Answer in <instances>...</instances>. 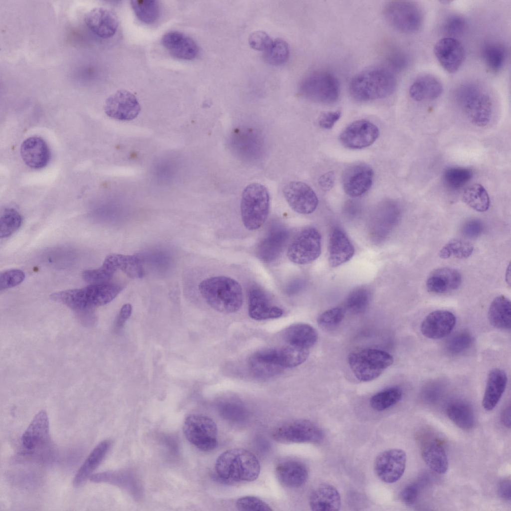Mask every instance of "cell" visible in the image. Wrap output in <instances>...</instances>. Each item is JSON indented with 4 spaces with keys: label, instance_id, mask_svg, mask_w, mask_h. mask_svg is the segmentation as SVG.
I'll return each instance as SVG.
<instances>
[{
    "label": "cell",
    "instance_id": "c3c4849f",
    "mask_svg": "<svg viewBox=\"0 0 511 511\" xmlns=\"http://www.w3.org/2000/svg\"><path fill=\"white\" fill-rule=\"evenodd\" d=\"M370 294L367 289L358 287L354 289L345 300V307L350 312L358 314L364 312L368 307Z\"/></svg>",
    "mask_w": 511,
    "mask_h": 511
},
{
    "label": "cell",
    "instance_id": "db71d44e",
    "mask_svg": "<svg viewBox=\"0 0 511 511\" xmlns=\"http://www.w3.org/2000/svg\"><path fill=\"white\" fill-rule=\"evenodd\" d=\"M236 506L240 511H272L271 507L265 502L254 496H245L239 498Z\"/></svg>",
    "mask_w": 511,
    "mask_h": 511
},
{
    "label": "cell",
    "instance_id": "681fc988",
    "mask_svg": "<svg viewBox=\"0 0 511 511\" xmlns=\"http://www.w3.org/2000/svg\"><path fill=\"white\" fill-rule=\"evenodd\" d=\"M142 259L137 255L118 254L119 270L133 278L142 277L144 275Z\"/></svg>",
    "mask_w": 511,
    "mask_h": 511
},
{
    "label": "cell",
    "instance_id": "8fae6325",
    "mask_svg": "<svg viewBox=\"0 0 511 511\" xmlns=\"http://www.w3.org/2000/svg\"><path fill=\"white\" fill-rule=\"evenodd\" d=\"M321 236L312 227L300 230L290 243L287 256L292 262L300 265L310 263L321 254Z\"/></svg>",
    "mask_w": 511,
    "mask_h": 511
},
{
    "label": "cell",
    "instance_id": "7dc6e473",
    "mask_svg": "<svg viewBox=\"0 0 511 511\" xmlns=\"http://www.w3.org/2000/svg\"><path fill=\"white\" fill-rule=\"evenodd\" d=\"M472 176L473 172L470 169L459 167H449L443 174L445 183L450 188L455 189L466 185Z\"/></svg>",
    "mask_w": 511,
    "mask_h": 511
},
{
    "label": "cell",
    "instance_id": "1f68e13d",
    "mask_svg": "<svg viewBox=\"0 0 511 511\" xmlns=\"http://www.w3.org/2000/svg\"><path fill=\"white\" fill-rule=\"evenodd\" d=\"M443 87L441 81L431 74L418 77L411 85L409 95L415 101L434 100L442 93Z\"/></svg>",
    "mask_w": 511,
    "mask_h": 511
},
{
    "label": "cell",
    "instance_id": "4316f807",
    "mask_svg": "<svg viewBox=\"0 0 511 511\" xmlns=\"http://www.w3.org/2000/svg\"><path fill=\"white\" fill-rule=\"evenodd\" d=\"M328 252L329 263L335 267L350 260L354 255L355 250L345 233L335 228L330 234Z\"/></svg>",
    "mask_w": 511,
    "mask_h": 511
},
{
    "label": "cell",
    "instance_id": "603a6c76",
    "mask_svg": "<svg viewBox=\"0 0 511 511\" xmlns=\"http://www.w3.org/2000/svg\"><path fill=\"white\" fill-rule=\"evenodd\" d=\"M248 312L256 320L280 317L283 310L271 303L264 292L258 287H251L248 293Z\"/></svg>",
    "mask_w": 511,
    "mask_h": 511
},
{
    "label": "cell",
    "instance_id": "b9f144b4",
    "mask_svg": "<svg viewBox=\"0 0 511 511\" xmlns=\"http://www.w3.org/2000/svg\"><path fill=\"white\" fill-rule=\"evenodd\" d=\"M130 2L135 14L142 22L151 24L158 19L160 9L157 1L133 0Z\"/></svg>",
    "mask_w": 511,
    "mask_h": 511
},
{
    "label": "cell",
    "instance_id": "f907efd6",
    "mask_svg": "<svg viewBox=\"0 0 511 511\" xmlns=\"http://www.w3.org/2000/svg\"><path fill=\"white\" fill-rule=\"evenodd\" d=\"M473 342V337L469 332L461 331L456 333L448 340L446 345V349L452 354H460L470 349Z\"/></svg>",
    "mask_w": 511,
    "mask_h": 511
},
{
    "label": "cell",
    "instance_id": "484cf974",
    "mask_svg": "<svg viewBox=\"0 0 511 511\" xmlns=\"http://www.w3.org/2000/svg\"><path fill=\"white\" fill-rule=\"evenodd\" d=\"M20 152L24 163L33 169L44 167L50 159L48 146L39 137L32 136L26 139L21 145Z\"/></svg>",
    "mask_w": 511,
    "mask_h": 511
},
{
    "label": "cell",
    "instance_id": "4fadbf2b",
    "mask_svg": "<svg viewBox=\"0 0 511 511\" xmlns=\"http://www.w3.org/2000/svg\"><path fill=\"white\" fill-rule=\"evenodd\" d=\"M272 438L281 443H317L323 437L321 429L312 422L299 419L288 422L277 427Z\"/></svg>",
    "mask_w": 511,
    "mask_h": 511
},
{
    "label": "cell",
    "instance_id": "cb8c5ba5",
    "mask_svg": "<svg viewBox=\"0 0 511 511\" xmlns=\"http://www.w3.org/2000/svg\"><path fill=\"white\" fill-rule=\"evenodd\" d=\"M420 450L424 462L432 471L441 475L447 472L448 457L444 444L440 439L428 437L423 440Z\"/></svg>",
    "mask_w": 511,
    "mask_h": 511
},
{
    "label": "cell",
    "instance_id": "4dcf8cb0",
    "mask_svg": "<svg viewBox=\"0 0 511 511\" xmlns=\"http://www.w3.org/2000/svg\"><path fill=\"white\" fill-rule=\"evenodd\" d=\"M310 509L314 511H335L339 510L341 498L337 490L328 484L317 486L310 494Z\"/></svg>",
    "mask_w": 511,
    "mask_h": 511
},
{
    "label": "cell",
    "instance_id": "5bb4252c",
    "mask_svg": "<svg viewBox=\"0 0 511 511\" xmlns=\"http://www.w3.org/2000/svg\"><path fill=\"white\" fill-rule=\"evenodd\" d=\"M405 452L392 449L381 453L374 463L375 472L378 478L386 483H393L403 475L406 465Z\"/></svg>",
    "mask_w": 511,
    "mask_h": 511
},
{
    "label": "cell",
    "instance_id": "94428289",
    "mask_svg": "<svg viewBox=\"0 0 511 511\" xmlns=\"http://www.w3.org/2000/svg\"><path fill=\"white\" fill-rule=\"evenodd\" d=\"M419 487L416 484H412L407 486L401 492V499L408 506L414 504L418 497Z\"/></svg>",
    "mask_w": 511,
    "mask_h": 511
},
{
    "label": "cell",
    "instance_id": "ee69618b",
    "mask_svg": "<svg viewBox=\"0 0 511 511\" xmlns=\"http://www.w3.org/2000/svg\"><path fill=\"white\" fill-rule=\"evenodd\" d=\"M22 218L15 209L6 208L1 213L0 218V235L1 238H7L20 227Z\"/></svg>",
    "mask_w": 511,
    "mask_h": 511
},
{
    "label": "cell",
    "instance_id": "30bf717a",
    "mask_svg": "<svg viewBox=\"0 0 511 511\" xmlns=\"http://www.w3.org/2000/svg\"><path fill=\"white\" fill-rule=\"evenodd\" d=\"M386 22L397 30L411 33L419 30L423 22V13L416 2L408 0H393L383 8Z\"/></svg>",
    "mask_w": 511,
    "mask_h": 511
},
{
    "label": "cell",
    "instance_id": "9c48e42d",
    "mask_svg": "<svg viewBox=\"0 0 511 511\" xmlns=\"http://www.w3.org/2000/svg\"><path fill=\"white\" fill-rule=\"evenodd\" d=\"M22 453L44 460L50 453L51 440L49 423L46 412L41 410L32 419L21 439Z\"/></svg>",
    "mask_w": 511,
    "mask_h": 511
},
{
    "label": "cell",
    "instance_id": "2e32d148",
    "mask_svg": "<svg viewBox=\"0 0 511 511\" xmlns=\"http://www.w3.org/2000/svg\"><path fill=\"white\" fill-rule=\"evenodd\" d=\"M104 109L110 117L121 120L130 121L140 113L141 106L136 96L126 90H119L106 100Z\"/></svg>",
    "mask_w": 511,
    "mask_h": 511
},
{
    "label": "cell",
    "instance_id": "6125c7cd",
    "mask_svg": "<svg viewBox=\"0 0 511 511\" xmlns=\"http://www.w3.org/2000/svg\"><path fill=\"white\" fill-rule=\"evenodd\" d=\"M341 116L339 111H329L322 113L318 120V125L322 128H332Z\"/></svg>",
    "mask_w": 511,
    "mask_h": 511
},
{
    "label": "cell",
    "instance_id": "e7e4bbea",
    "mask_svg": "<svg viewBox=\"0 0 511 511\" xmlns=\"http://www.w3.org/2000/svg\"><path fill=\"white\" fill-rule=\"evenodd\" d=\"M335 179L334 174L332 171L323 174L318 179L320 188L324 191L330 190L334 185Z\"/></svg>",
    "mask_w": 511,
    "mask_h": 511
},
{
    "label": "cell",
    "instance_id": "ac0fdd59",
    "mask_svg": "<svg viewBox=\"0 0 511 511\" xmlns=\"http://www.w3.org/2000/svg\"><path fill=\"white\" fill-rule=\"evenodd\" d=\"M373 175L372 169L364 163L348 167L342 175V185L345 192L352 197L364 195L372 186Z\"/></svg>",
    "mask_w": 511,
    "mask_h": 511
},
{
    "label": "cell",
    "instance_id": "e0dca14e",
    "mask_svg": "<svg viewBox=\"0 0 511 511\" xmlns=\"http://www.w3.org/2000/svg\"><path fill=\"white\" fill-rule=\"evenodd\" d=\"M284 197L290 208L301 214L313 213L318 204V198L312 188L300 181L287 184L283 190Z\"/></svg>",
    "mask_w": 511,
    "mask_h": 511
},
{
    "label": "cell",
    "instance_id": "d590c367",
    "mask_svg": "<svg viewBox=\"0 0 511 511\" xmlns=\"http://www.w3.org/2000/svg\"><path fill=\"white\" fill-rule=\"evenodd\" d=\"M449 419L458 427L464 429H471L475 424L474 411L468 403L456 401L449 404L446 408Z\"/></svg>",
    "mask_w": 511,
    "mask_h": 511
},
{
    "label": "cell",
    "instance_id": "e575fe53",
    "mask_svg": "<svg viewBox=\"0 0 511 511\" xmlns=\"http://www.w3.org/2000/svg\"><path fill=\"white\" fill-rule=\"evenodd\" d=\"M488 318L494 327L510 329L511 325V304L510 300L504 295L495 298L491 303L488 311Z\"/></svg>",
    "mask_w": 511,
    "mask_h": 511
},
{
    "label": "cell",
    "instance_id": "6da1fadb",
    "mask_svg": "<svg viewBox=\"0 0 511 511\" xmlns=\"http://www.w3.org/2000/svg\"><path fill=\"white\" fill-rule=\"evenodd\" d=\"M122 290L121 285L107 282L60 291L51 294L50 297L70 308L81 322L88 325L95 321V308L111 302Z\"/></svg>",
    "mask_w": 511,
    "mask_h": 511
},
{
    "label": "cell",
    "instance_id": "816d5d0a",
    "mask_svg": "<svg viewBox=\"0 0 511 511\" xmlns=\"http://www.w3.org/2000/svg\"><path fill=\"white\" fill-rule=\"evenodd\" d=\"M219 411L224 418L235 422L243 421L247 415L243 405L233 400L222 402L219 405Z\"/></svg>",
    "mask_w": 511,
    "mask_h": 511
},
{
    "label": "cell",
    "instance_id": "bcb514c9",
    "mask_svg": "<svg viewBox=\"0 0 511 511\" xmlns=\"http://www.w3.org/2000/svg\"><path fill=\"white\" fill-rule=\"evenodd\" d=\"M289 48L287 42L281 39L272 40L270 45L264 52L265 61L272 65H279L288 59Z\"/></svg>",
    "mask_w": 511,
    "mask_h": 511
},
{
    "label": "cell",
    "instance_id": "5b68a950",
    "mask_svg": "<svg viewBox=\"0 0 511 511\" xmlns=\"http://www.w3.org/2000/svg\"><path fill=\"white\" fill-rule=\"evenodd\" d=\"M455 98L463 113L474 125L484 127L489 123L493 112L492 101L479 86L474 83L461 85L455 91Z\"/></svg>",
    "mask_w": 511,
    "mask_h": 511
},
{
    "label": "cell",
    "instance_id": "83f0119b",
    "mask_svg": "<svg viewBox=\"0 0 511 511\" xmlns=\"http://www.w3.org/2000/svg\"><path fill=\"white\" fill-rule=\"evenodd\" d=\"M276 476L280 483L289 488H299L306 482L308 473L305 465L299 461L287 459L275 468Z\"/></svg>",
    "mask_w": 511,
    "mask_h": 511
},
{
    "label": "cell",
    "instance_id": "03108f58",
    "mask_svg": "<svg viewBox=\"0 0 511 511\" xmlns=\"http://www.w3.org/2000/svg\"><path fill=\"white\" fill-rule=\"evenodd\" d=\"M498 493L502 498L506 500H511V482L510 480H504L499 484Z\"/></svg>",
    "mask_w": 511,
    "mask_h": 511
},
{
    "label": "cell",
    "instance_id": "d6986e66",
    "mask_svg": "<svg viewBox=\"0 0 511 511\" xmlns=\"http://www.w3.org/2000/svg\"><path fill=\"white\" fill-rule=\"evenodd\" d=\"M433 52L441 66L450 73L458 70L465 57L462 44L456 38L450 37L439 40L434 45Z\"/></svg>",
    "mask_w": 511,
    "mask_h": 511
},
{
    "label": "cell",
    "instance_id": "7a4b0ae2",
    "mask_svg": "<svg viewBox=\"0 0 511 511\" xmlns=\"http://www.w3.org/2000/svg\"><path fill=\"white\" fill-rule=\"evenodd\" d=\"M215 470L219 478L225 482H251L258 478L260 466L257 458L250 451L233 448L220 455Z\"/></svg>",
    "mask_w": 511,
    "mask_h": 511
},
{
    "label": "cell",
    "instance_id": "7c38bea8",
    "mask_svg": "<svg viewBox=\"0 0 511 511\" xmlns=\"http://www.w3.org/2000/svg\"><path fill=\"white\" fill-rule=\"evenodd\" d=\"M184 434L186 439L199 450L208 452L218 445L216 423L210 418L201 415H191L185 420Z\"/></svg>",
    "mask_w": 511,
    "mask_h": 511
},
{
    "label": "cell",
    "instance_id": "d6a6232c",
    "mask_svg": "<svg viewBox=\"0 0 511 511\" xmlns=\"http://www.w3.org/2000/svg\"><path fill=\"white\" fill-rule=\"evenodd\" d=\"M283 337L287 344L310 350L317 342L318 333L312 326L298 323L287 327Z\"/></svg>",
    "mask_w": 511,
    "mask_h": 511
},
{
    "label": "cell",
    "instance_id": "8992f818",
    "mask_svg": "<svg viewBox=\"0 0 511 511\" xmlns=\"http://www.w3.org/2000/svg\"><path fill=\"white\" fill-rule=\"evenodd\" d=\"M269 196L266 187L254 183L244 189L241 202V214L245 227L250 231L260 228L268 214Z\"/></svg>",
    "mask_w": 511,
    "mask_h": 511
},
{
    "label": "cell",
    "instance_id": "680465c9",
    "mask_svg": "<svg viewBox=\"0 0 511 511\" xmlns=\"http://www.w3.org/2000/svg\"><path fill=\"white\" fill-rule=\"evenodd\" d=\"M386 60L392 70L400 71L404 68L407 64L405 54L402 51L393 48L388 51Z\"/></svg>",
    "mask_w": 511,
    "mask_h": 511
},
{
    "label": "cell",
    "instance_id": "44dd1931",
    "mask_svg": "<svg viewBox=\"0 0 511 511\" xmlns=\"http://www.w3.org/2000/svg\"><path fill=\"white\" fill-rule=\"evenodd\" d=\"M456 323V317L451 311L438 310L430 313L422 321L420 330L430 339H440L448 335Z\"/></svg>",
    "mask_w": 511,
    "mask_h": 511
},
{
    "label": "cell",
    "instance_id": "ba28073f",
    "mask_svg": "<svg viewBox=\"0 0 511 511\" xmlns=\"http://www.w3.org/2000/svg\"><path fill=\"white\" fill-rule=\"evenodd\" d=\"M298 89L306 99L323 104L334 103L340 93L338 79L326 70H317L307 74L301 80Z\"/></svg>",
    "mask_w": 511,
    "mask_h": 511
},
{
    "label": "cell",
    "instance_id": "d4e9b609",
    "mask_svg": "<svg viewBox=\"0 0 511 511\" xmlns=\"http://www.w3.org/2000/svg\"><path fill=\"white\" fill-rule=\"evenodd\" d=\"M161 42L171 55L179 59L191 60L194 59L199 52L198 46L195 41L179 31L167 32L163 36Z\"/></svg>",
    "mask_w": 511,
    "mask_h": 511
},
{
    "label": "cell",
    "instance_id": "7bdbcfd3",
    "mask_svg": "<svg viewBox=\"0 0 511 511\" xmlns=\"http://www.w3.org/2000/svg\"><path fill=\"white\" fill-rule=\"evenodd\" d=\"M402 396V391L399 387H390L373 395L370 399V405L376 411H383L397 404Z\"/></svg>",
    "mask_w": 511,
    "mask_h": 511
},
{
    "label": "cell",
    "instance_id": "f6af8a7d",
    "mask_svg": "<svg viewBox=\"0 0 511 511\" xmlns=\"http://www.w3.org/2000/svg\"><path fill=\"white\" fill-rule=\"evenodd\" d=\"M473 251L474 247L471 243L461 240H453L442 248L439 255L444 259L451 256L463 259L470 256Z\"/></svg>",
    "mask_w": 511,
    "mask_h": 511
},
{
    "label": "cell",
    "instance_id": "f5cc1de1",
    "mask_svg": "<svg viewBox=\"0 0 511 511\" xmlns=\"http://www.w3.org/2000/svg\"><path fill=\"white\" fill-rule=\"evenodd\" d=\"M344 317V311L341 307H334L325 311L317 318L318 324L325 329L334 328Z\"/></svg>",
    "mask_w": 511,
    "mask_h": 511
},
{
    "label": "cell",
    "instance_id": "52a82bcc",
    "mask_svg": "<svg viewBox=\"0 0 511 511\" xmlns=\"http://www.w3.org/2000/svg\"><path fill=\"white\" fill-rule=\"evenodd\" d=\"M347 359L355 377L363 382L378 378L394 361L393 356L389 353L373 348L351 352Z\"/></svg>",
    "mask_w": 511,
    "mask_h": 511
},
{
    "label": "cell",
    "instance_id": "f546056e",
    "mask_svg": "<svg viewBox=\"0 0 511 511\" xmlns=\"http://www.w3.org/2000/svg\"><path fill=\"white\" fill-rule=\"evenodd\" d=\"M507 380L504 370L494 368L490 371L482 400L485 410L490 411L496 407L506 389Z\"/></svg>",
    "mask_w": 511,
    "mask_h": 511
},
{
    "label": "cell",
    "instance_id": "f35d334b",
    "mask_svg": "<svg viewBox=\"0 0 511 511\" xmlns=\"http://www.w3.org/2000/svg\"><path fill=\"white\" fill-rule=\"evenodd\" d=\"M287 238V232L283 229L271 231L261 243L258 253L264 260H271L278 256Z\"/></svg>",
    "mask_w": 511,
    "mask_h": 511
},
{
    "label": "cell",
    "instance_id": "ffe728a7",
    "mask_svg": "<svg viewBox=\"0 0 511 511\" xmlns=\"http://www.w3.org/2000/svg\"><path fill=\"white\" fill-rule=\"evenodd\" d=\"M249 366L253 374L262 379L275 376L284 369L278 348H266L256 351L250 357Z\"/></svg>",
    "mask_w": 511,
    "mask_h": 511
},
{
    "label": "cell",
    "instance_id": "74e56055",
    "mask_svg": "<svg viewBox=\"0 0 511 511\" xmlns=\"http://www.w3.org/2000/svg\"><path fill=\"white\" fill-rule=\"evenodd\" d=\"M118 270L114 254H110L106 257L101 266L83 271L82 276L91 284L107 282Z\"/></svg>",
    "mask_w": 511,
    "mask_h": 511
},
{
    "label": "cell",
    "instance_id": "f1b7e54d",
    "mask_svg": "<svg viewBox=\"0 0 511 511\" xmlns=\"http://www.w3.org/2000/svg\"><path fill=\"white\" fill-rule=\"evenodd\" d=\"M462 282L461 273L451 267H441L433 271L426 281L428 290L436 294L446 293L457 289Z\"/></svg>",
    "mask_w": 511,
    "mask_h": 511
},
{
    "label": "cell",
    "instance_id": "91938a15",
    "mask_svg": "<svg viewBox=\"0 0 511 511\" xmlns=\"http://www.w3.org/2000/svg\"><path fill=\"white\" fill-rule=\"evenodd\" d=\"M483 223L476 219L466 222L462 228L463 235L468 238L473 239L479 237L484 231Z\"/></svg>",
    "mask_w": 511,
    "mask_h": 511
},
{
    "label": "cell",
    "instance_id": "836d02e7",
    "mask_svg": "<svg viewBox=\"0 0 511 511\" xmlns=\"http://www.w3.org/2000/svg\"><path fill=\"white\" fill-rule=\"evenodd\" d=\"M110 446V441L105 440L93 449L75 474L73 480L74 487L78 488L84 485L102 462Z\"/></svg>",
    "mask_w": 511,
    "mask_h": 511
},
{
    "label": "cell",
    "instance_id": "8d00e7d4",
    "mask_svg": "<svg viewBox=\"0 0 511 511\" xmlns=\"http://www.w3.org/2000/svg\"><path fill=\"white\" fill-rule=\"evenodd\" d=\"M400 216L398 208L394 205L387 207V211L381 212L374 220L371 227L372 236L376 240H381L386 237L392 228L398 223Z\"/></svg>",
    "mask_w": 511,
    "mask_h": 511
},
{
    "label": "cell",
    "instance_id": "277c9868",
    "mask_svg": "<svg viewBox=\"0 0 511 511\" xmlns=\"http://www.w3.org/2000/svg\"><path fill=\"white\" fill-rule=\"evenodd\" d=\"M396 79L386 68L376 67L362 71L351 80L349 90L358 101L380 99L391 95L396 87Z\"/></svg>",
    "mask_w": 511,
    "mask_h": 511
},
{
    "label": "cell",
    "instance_id": "9f6ffc18",
    "mask_svg": "<svg viewBox=\"0 0 511 511\" xmlns=\"http://www.w3.org/2000/svg\"><path fill=\"white\" fill-rule=\"evenodd\" d=\"M466 24L463 16L458 14L452 15L445 21L444 30L449 37L455 38L463 34L466 29Z\"/></svg>",
    "mask_w": 511,
    "mask_h": 511
},
{
    "label": "cell",
    "instance_id": "6f0895ef",
    "mask_svg": "<svg viewBox=\"0 0 511 511\" xmlns=\"http://www.w3.org/2000/svg\"><path fill=\"white\" fill-rule=\"evenodd\" d=\"M272 40L265 32L258 30L252 33L249 37L250 46L257 51L264 52L270 45Z\"/></svg>",
    "mask_w": 511,
    "mask_h": 511
},
{
    "label": "cell",
    "instance_id": "7402d4cb",
    "mask_svg": "<svg viewBox=\"0 0 511 511\" xmlns=\"http://www.w3.org/2000/svg\"><path fill=\"white\" fill-rule=\"evenodd\" d=\"M84 21L93 33L103 38L112 37L118 26V20L115 13L103 7H95L87 12Z\"/></svg>",
    "mask_w": 511,
    "mask_h": 511
},
{
    "label": "cell",
    "instance_id": "003e7915",
    "mask_svg": "<svg viewBox=\"0 0 511 511\" xmlns=\"http://www.w3.org/2000/svg\"><path fill=\"white\" fill-rule=\"evenodd\" d=\"M501 421L506 427H511V408L510 406L506 407L501 414Z\"/></svg>",
    "mask_w": 511,
    "mask_h": 511
},
{
    "label": "cell",
    "instance_id": "11a10c76",
    "mask_svg": "<svg viewBox=\"0 0 511 511\" xmlns=\"http://www.w3.org/2000/svg\"><path fill=\"white\" fill-rule=\"evenodd\" d=\"M24 272L18 269L4 270L0 275V290L14 287L21 283L25 278Z\"/></svg>",
    "mask_w": 511,
    "mask_h": 511
},
{
    "label": "cell",
    "instance_id": "9a60e30c",
    "mask_svg": "<svg viewBox=\"0 0 511 511\" xmlns=\"http://www.w3.org/2000/svg\"><path fill=\"white\" fill-rule=\"evenodd\" d=\"M379 130L373 123L366 120L353 122L341 133L342 144L350 149H360L372 145L378 138Z\"/></svg>",
    "mask_w": 511,
    "mask_h": 511
},
{
    "label": "cell",
    "instance_id": "be15d7a7",
    "mask_svg": "<svg viewBox=\"0 0 511 511\" xmlns=\"http://www.w3.org/2000/svg\"><path fill=\"white\" fill-rule=\"evenodd\" d=\"M132 308L130 304H124L121 308L115 322V328L118 330L122 328L126 321L130 316L132 313Z\"/></svg>",
    "mask_w": 511,
    "mask_h": 511
},
{
    "label": "cell",
    "instance_id": "ab89813d",
    "mask_svg": "<svg viewBox=\"0 0 511 511\" xmlns=\"http://www.w3.org/2000/svg\"><path fill=\"white\" fill-rule=\"evenodd\" d=\"M462 199L468 206L478 212H486L490 207L488 193L479 184H474L465 189L463 193Z\"/></svg>",
    "mask_w": 511,
    "mask_h": 511
},
{
    "label": "cell",
    "instance_id": "3957f363",
    "mask_svg": "<svg viewBox=\"0 0 511 511\" xmlns=\"http://www.w3.org/2000/svg\"><path fill=\"white\" fill-rule=\"evenodd\" d=\"M199 289L207 303L219 312L234 313L243 304L242 286L231 277L215 276L207 278L200 282Z\"/></svg>",
    "mask_w": 511,
    "mask_h": 511
},
{
    "label": "cell",
    "instance_id": "60d3db41",
    "mask_svg": "<svg viewBox=\"0 0 511 511\" xmlns=\"http://www.w3.org/2000/svg\"><path fill=\"white\" fill-rule=\"evenodd\" d=\"M482 56L487 67L493 72H498L505 62L506 50L499 43L489 42L484 47Z\"/></svg>",
    "mask_w": 511,
    "mask_h": 511
}]
</instances>
